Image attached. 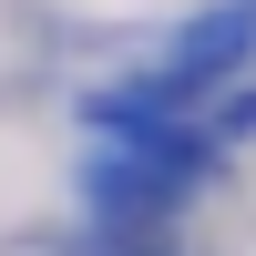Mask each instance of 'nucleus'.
Instances as JSON below:
<instances>
[{"instance_id":"nucleus-2","label":"nucleus","mask_w":256,"mask_h":256,"mask_svg":"<svg viewBox=\"0 0 256 256\" xmlns=\"http://www.w3.org/2000/svg\"><path fill=\"white\" fill-rule=\"evenodd\" d=\"M216 134H256V92H226V113H216Z\"/></svg>"},{"instance_id":"nucleus-1","label":"nucleus","mask_w":256,"mask_h":256,"mask_svg":"<svg viewBox=\"0 0 256 256\" xmlns=\"http://www.w3.org/2000/svg\"><path fill=\"white\" fill-rule=\"evenodd\" d=\"M246 52H256V0H216V10H195V20L154 52L144 92H154V102H184L195 82H216L226 62H246Z\"/></svg>"},{"instance_id":"nucleus-3","label":"nucleus","mask_w":256,"mask_h":256,"mask_svg":"<svg viewBox=\"0 0 256 256\" xmlns=\"http://www.w3.org/2000/svg\"><path fill=\"white\" fill-rule=\"evenodd\" d=\"M92 256H164V246H92Z\"/></svg>"}]
</instances>
